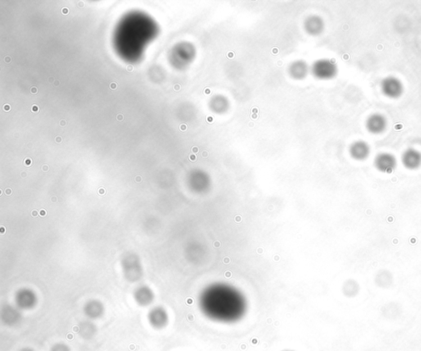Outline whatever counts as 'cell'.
<instances>
[{
    "label": "cell",
    "instance_id": "obj_1",
    "mask_svg": "<svg viewBox=\"0 0 421 351\" xmlns=\"http://www.w3.org/2000/svg\"><path fill=\"white\" fill-rule=\"evenodd\" d=\"M202 308L207 317L219 322H234L241 317L245 301L239 291L226 285H213L202 299Z\"/></svg>",
    "mask_w": 421,
    "mask_h": 351
},
{
    "label": "cell",
    "instance_id": "obj_2",
    "mask_svg": "<svg viewBox=\"0 0 421 351\" xmlns=\"http://www.w3.org/2000/svg\"><path fill=\"white\" fill-rule=\"evenodd\" d=\"M312 72L319 79H332L337 76L338 68L337 64L331 59H319L313 65Z\"/></svg>",
    "mask_w": 421,
    "mask_h": 351
},
{
    "label": "cell",
    "instance_id": "obj_3",
    "mask_svg": "<svg viewBox=\"0 0 421 351\" xmlns=\"http://www.w3.org/2000/svg\"><path fill=\"white\" fill-rule=\"evenodd\" d=\"M381 91L386 97L396 100L401 97L404 92L402 82L393 76L385 77L381 82Z\"/></svg>",
    "mask_w": 421,
    "mask_h": 351
},
{
    "label": "cell",
    "instance_id": "obj_4",
    "mask_svg": "<svg viewBox=\"0 0 421 351\" xmlns=\"http://www.w3.org/2000/svg\"><path fill=\"white\" fill-rule=\"evenodd\" d=\"M376 169L382 173H392L397 166L396 157L390 153L383 152L377 154L374 159Z\"/></svg>",
    "mask_w": 421,
    "mask_h": 351
},
{
    "label": "cell",
    "instance_id": "obj_5",
    "mask_svg": "<svg viewBox=\"0 0 421 351\" xmlns=\"http://www.w3.org/2000/svg\"><path fill=\"white\" fill-rule=\"evenodd\" d=\"M365 127L369 133L373 135H380L387 130V118L378 113L371 114L367 118L365 121Z\"/></svg>",
    "mask_w": 421,
    "mask_h": 351
},
{
    "label": "cell",
    "instance_id": "obj_6",
    "mask_svg": "<svg viewBox=\"0 0 421 351\" xmlns=\"http://www.w3.org/2000/svg\"><path fill=\"white\" fill-rule=\"evenodd\" d=\"M401 163L409 170L419 169L421 167V153L414 148H409L403 152Z\"/></svg>",
    "mask_w": 421,
    "mask_h": 351
},
{
    "label": "cell",
    "instance_id": "obj_7",
    "mask_svg": "<svg viewBox=\"0 0 421 351\" xmlns=\"http://www.w3.org/2000/svg\"><path fill=\"white\" fill-rule=\"evenodd\" d=\"M351 158L357 161L366 160L371 153V148L369 144L364 141H356L353 142L349 149Z\"/></svg>",
    "mask_w": 421,
    "mask_h": 351
},
{
    "label": "cell",
    "instance_id": "obj_8",
    "mask_svg": "<svg viewBox=\"0 0 421 351\" xmlns=\"http://www.w3.org/2000/svg\"><path fill=\"white\" fill-rule=\"evenodd\" d=\"M305 28L306 32H309L310 35L317 36L323 32L324 23L320 17L311 16L305 21Z\"/></svg>",
    "mask_w": 421,
    "mask_h": 351
},
{
    "label": "cell",
    "instance_id": "obj_9",
    "mask_svg": "<svg viewBox=\"0 0 421 351\" xmlns=\"http://www.w3.org/2000/svg\"><path fill=\"white\" fill-rule=\"evenodd\" d=\"M308 71H309V67H308L307 64L302 60H297V61L292 63L289 68L291 76L295 79L297 80L305 78L307 76Z\"/></svg>",
    "mask_w": 421,
    "mask_h": 351
},
{
    "label": "cell",
    "instance_id": "obj_10",
    "mask_svg": "<svg viewBox=\"0 0 421 351\" xmlns=\"http://www.w3.org/2000/svg\"><path fill=\"white\" fill-rule=\"evenodd\" d=\"M149 321H150L151 325L153 327L157 329L163 328L164 326H167V322H168V317H167V313L164 310L157 308V309L151 313Z\"/></svg>",
    "mask_w": 421,
    "mask_h": 351
},
{
    "label": "cell",
    "instance_id": "obj_11",
    "mask_svg": "<svg viewBox=\"0 0 421 351\" xmlns=\"http://www.w3.org/2000/svg\"><path fill=\"white\" fill-rule=\"evenodd\" d=\"M210 106H211L212 111L215 112V113L223 114L228 110L229 101L226 98L224 97L222 95H216L211 100Z\"/></svg>",
    "mask_w": 421,
    "mask_h": 351
},
{
    "label": "cell",
    "instance_id": "obj_12",
    "mask_svg": "<svg viewBox=\"0 0 421 351\" xmlns=\"http://www.w3.org/2000/svg\"><path fill=\"white\" fill-rule=\"evenodd\" d=\"M51 351H69V349L65 344H59L53 347Z\"/></svg>",
    "mask_w": 421,
    "mask_h": 351
},
{
    "label": "cell",
    "instance_id": "obj_13",
    "mask_svg": "<svg viewBox=\"0 0 421 351\" xmlns=\"http://www.w3.org/2000/svg\"><path fill=\"white\" fill-rule=\"evenodd\" d=\"M62 13L64 14H68L69 13V9L68 8H64L63 10H62Z\"/></svg>",
    "mask_w": 421,
    "mask_h": 351
},
{
    "label": "cell",
    "instance_id": "obj_14",
    "mask_svg": "<svg viewBox=\"0 0 421 351\" xmlns=\"http://www.w3.org/2000/svg\"><path fill=\"white\" fill-rule=\"evenodd\" d=\"M37 91H37V87H32V88L31 89V92H32V94H37Z\"/></svg>",
    "mask_w": 421,
    "mask_h": 351
},
{
    "label": "cell",
    "instance_id": "obj_15",
    "mask_svg": "<svg viewBox=\"0 0 421 351\" xmlns=\"http://www.w3.org/2000/svg\"><path fill=\"white\" fill-rule=\"evenodd\" d=\"M123 116L122 114H118L117 115V120L118 121H123Z\"/></svg>",
    "mask_w": 421,
    "mask_h": 351
},
{
    "label": "cell",
    "instance_id": "obj_16",
    "mask_svg": "<svg viewBox=\"0 0 421 351\" xmlns=\"http://www.w3.org/2000/svg\"><path fill=\"white\" fill-rule=\"evenodd\" d=\"M32 111L33 112H38L39 111V109H38V107L37 105H34V106L32 107Z\"/></svg>",
    "mask_w": 421,
    "mask_h": 351
},
{
    "label": "cell",
    "instance_id": "obj_17",
    "mask_svg": "<svg viewBox=\"0 0 421 351\" xmlns=\"http://www.w3.org/2000/svg\"><path fill=\"white\" fill-rule=\"evenodd\" d=\"M4 109H5V111H10V106L9 105H5Z\"/></svg>",
    "mask_w": 421,
    "mask_h": 351
},
{
    "label": "cell",
    "instance_id": "obj_18",
    "mask_svg": "<svg viewBox=\"0 0 421 351\" xmlns=\"http://www.w3.org/2000/svg\"><path fill=\"white\" fill-rule=\"evenodd\" d=\"M66 122H65V121L64 120H62L61 122L59 123V125H60V126H62V127H64V126H66Z\"/></svg>",
    "mask_w": 421,
    "mask_h": 351
},
{
    "label": "cell",
    "instance_id": "obj_19",
    "mask_svg": "<svg viewBox=\"0 0 421 351\" xmlns=\"http://www.w3.org/2000/svg\"><path fill=\"white\" fill-rule=\"evenodd\" d=\"M116 87L117 85L115 84V83H112V84H110V88H111L112 90H114V89L116 88Z\"/></svg>",
    "mask_w": 421,
    "mask_h": 351
},
{
    "label": "cell",
    "instance_id": "obj_20",
    "mask_svg": "<svg viewBox=\"0 0 421 351\" xmlns=\"http://www.w3.org/2000/svg\"><path fill=\"white\" fill-rule=\"evenodd\" d=\"M132 69H133V68H132V65H128V66H127V70L128 71V72H132Z\"/></svg>",
    "mask_w": 421,
    "mask_h": 351
},
{
    "label": "cell",
    "instance_id": "obj_21",
    "mask_svg": "<svg viewBox=\"0 0 421 351\" xmlns=\"http://www.w3.org/2000/svg\"><path fill=\"white\" fill-rule=\"evenodd\" d=\"M61 141H62L61 137H60V136H57V137H56V142L60 143V142H61Z\"/></svg>",
    "mask_w": 421,
    "mask_h": 351
},
{
    "label": "cell",
    "instance_id": "obj_22",
    "mask_svg": "<svg viewBox=\"0 0 421 351\" xmlns=\"http://www.w3.org/2000/svg\"><path fill=\"white\" fill-rule=\"evenodd\" d=\"M5 62H7L8 64H9V63H10V61H11V59H10V57H6L5 58Z\"/></svg>",
    "mask_w": 421,
    "mask_h": 351
},
{
    "label": "cell",
    "instance_id": "obj_23",
    "mask_svg": "<svg viewBox=\"0 0 421 351\" xmlns=\"http://www.w3.org/2000/svg\"><path fill=\"white\" fill-rule=\"evenodd\" d=\"M59 84H60V82L59 81H55V83H54V85L56 86H59Z\"/></svg>",
    "mask_w": 421,
    "mask_h": 351
},
{
    "label": "cell",
    "instance_id": "obj_24",
    "mask_svg": "<svg viewBox=\"0 0 421 351\" xmlns=\"http://www.w3.org/2000/svg\"><path fill=\"white\" fill-rule=\"evenodd\" d=\"M22 351H33V350H32V349H23V350H22Z\"/></svg>",
    "mask_w": 421,
    "mask_h": 351
},
{
    "label": "cell",
    "instance_id": "obj_25",
    "mask_svg": "<svg viewBox=\"0 0 421 351\" xmlns=\"http://www.w3.org/2000/svg\"><path fill=\"white\" fill-rule=\"evenodd\" d=\"M44 170H45V171L48 170V167H44Z\"/></svg>",
    "mask_w": 421,
    "mask_h": 351
},
{
    "label": "cell",
    "instance_id": "obj_26",
    "mask_svg": "<svg viewBox=\"0 0 421 351\" xmlns=\"http://www.w3.org/2000/svg\"><path fill=\"white\" fill-rule=\"evenodd\" d=\"M137 181H141V178L140 177H137Z\"/></svg>",
    "mask_w": 421,
    "mask_h": 351
},
{
    "label": "cell",
    "instance_id": "obj_27",
    "mask_svg": "<svg viewBox=\"0 0 421 351\" xmlns=\"http://www.w3.org/2000/svg\"><path fill=\"white\" fill-rule=\"evenodd\" d=\"M284 351H294V350H291V349H287V350H284Z\"/></svg>",
    "mask_w": 421,
    "mask_h": 351
}]
</instances>
